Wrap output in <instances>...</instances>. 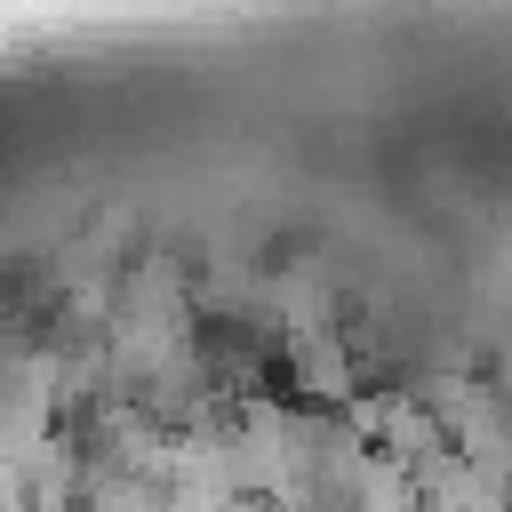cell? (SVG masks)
<instances>
[{
	"instance_id": "cell-2",
	"label": "cell",
	"mask_w": 512,
	"mask_h": 512,
	"mask_svg": "<svg viewBox=\"0 0 512 512\" xmlns=\"http://www.w3.org/2000/svg\"><path fill=\"white\" fill-rule=\"evenodd\" d=\"M288 360H296V384H304V392H320V400H352V360H344L336 328L288 336Z\"/></svg>"
},
{
	"instance_id": "cell-1",
	"label": "cell",
	"mask_w": 512,
	"mask_h": 512,
	"mask_svg": "<svg viewBox=\"0 0 512 512\" xmlns=\"http://www.w3.org/2000/svg\"><path fill=\"white\" fill-rule=\"evenodd\" d=\"M440 448H448V424H440L416 392L384 400V456H392V464H408V472H416V464H424V456H440Z\"/></svg>"
}]
</instances>
